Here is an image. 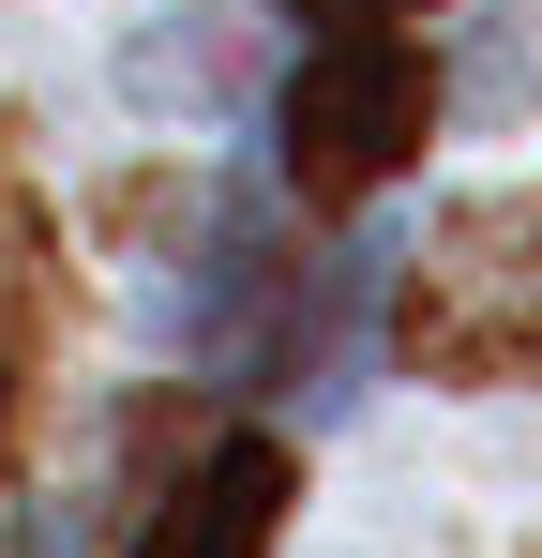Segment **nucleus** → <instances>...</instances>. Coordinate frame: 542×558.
<instances>
[{
    "label": "nucleus",
    "instance_id": "obj_5",
    "mask_svg": "<svg viewBox=\"0 0 542 558\" xmlns=\"http://www.w3.org/2000/svg\"><path fill=\"white\" fill-rule=\"evenodd\" d=\"M286 498H301L286 438L226 423L211 453H181V483H151V513H136V558H271Z\"/></svg>",
    "mask_w": 542,
    "mask_h": 558
},
{
    "label": "nucleus",
    "instance_id": "obj_1",
    "mask_svg": "<svg viewBox=\"0 0 542 558\" xmlns=\"http://www.w3.org/2000/svg\"><path fill=\"white\" fill-rule=\"evenodd\" d=\"M392 348L438 392H513L542 363V211L528 196H452L392 287Z\"/></svg>",
    "mask_w": 542,
    "mask_h": 558
},
{
    "label": "nucleus",
    "instance_id": "obj_3",
    "mask_svg": "<svg viewBox=\"0 0 542 558\" xmlns=\"http://www.w3.org/2000/svg\"><path fill=\"white\" fill-rule=\"evenodd\" d=\"M196 348H211L226 377H317L332 363V257L271 242L257 196H226L211 272H196Z\"/></svg>",
    "mask_w": 542,
    "mask_h": 558
},
{
    "label": "nucleus",
    "instance_id": "obj_6",
    "mask_svg": "<svg viewBox=\"0 0 542 558\" xmlns=\"http://www.w3.org/2000/svg\"><path fill=\"white\" fill-rule=\"evenodd\" d=\"M301 15H332V31H377V15H422V0H301Z\"/></svg>",
    "mask_w": 542,
    "mask_h": 558
},
{
    "label": "nucleus",
    "instance_id": "obj_4",
    "mask_svg": "<svg viewBox=\"0 0 542 558\" xmlns=\"http://www.w3.org/2000/svg\"><path fill=\"white\" fill-rule=\"evenodd\" d=\"M61 348H76V272H61V211L30 196V167L0 151V498L30 468V423L61 392Z\"/></svg>",
    "mask_w": 542,
    "mask_h": 558
},
{
    "label": "nucleus",
    "instance_id": "obj_2",
    "mask_svg": "<svg viewBox=\"0 0 542 558\" xmlns=\"http://www.w3.org/2000/svg\"><path fill=\"white\" fill-rule=\"evenodd\" d=\"M422 136H438V61L392 46V31H317L286 61V92H271V151H286V182L317 211H361Z\"/></svg>",
    "mask_w": 542,
    "mask_h": 558
}]
</instances>
